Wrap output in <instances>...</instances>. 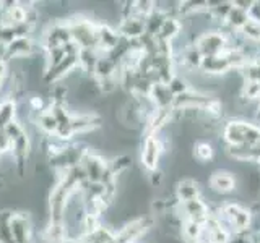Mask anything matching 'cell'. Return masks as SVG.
I'll return each mask as SVG.
<instances>
[{"label":"cell","mask_w":260,"mask_h":243,"mask_svg":"<svg viewBox=\"0 0 260 243\" xmlns=\"http://www.w3.org/2000/svg\"><path fill=\"white\" fill-rule=\"evenodd\" d=\"M221 140L226 148L260 144V125L246 118H230L221 128Z\"/></svg>","instance_id":"cell-1"},{"label":"cell","mask_w":260,"mask_h":243,"mask_svg":"<svg viewBox=\"0 0 260 243\" xmlns=\"http://www.w3.org/2000/svg\"><path fill=\"white\" fill-rule=\"evenodd\" d=\"M72 34V43L78 49H96L98 51V23L86 16L75 15L67 20Z\"/></svg>","instance_id":"cell-2"},{"label":"cell","mask_w":260,"mask_h":243,"mask_svg":"<svg viewBox=\"0 0 260 243\" xmlns=\"http://www.w3.org/2000/svg\"><path fill=\"white\" fill-rule=\"evenodd\" d=\"M192 44L197 47V51L202 54V57H213L224 51H228L231 46V36L221 29H205L199 32Z\"/></svg>","instance_id":"cell-3"},{"label":"cell","mask_w":260,"mask_h":243,"mask_svg":"<svg viewBox=\"0 0 260 243\" xmlns=\"http://www.w3.org/2000/svg\"><path fill=\"white\" fill-rule=\"evenodd\" d=\"M165 152V143L159 135H145L140 149V164L146 172H154L159 169V160Z\"/></svg>","instance_id":"cell-4"},{"label":"cell","mask_w":260,"mask_h":243,"mask_svg":"<svg viewBox=\"0 0 260 243\" xmlns=\"http://www.w3.org/2000/svg\"><path fill=\"white\" fill-rule=\"evenodd\" d=\"M153 227L151 216H140L132 221L124 224L120 229L114 233V241L116 243H137L143 235Z\"/></svg>","instance_id":"cell-5"},{"label":"cell","mask_w":260,"mask_h":243,"mask_svg":"<svg viewBox=\"0 0 260 243\" xmlns=\"http://www.w3.org/2000/svg\"><path fill=\"white\" fill-rule=\"evenodd\" d=\"M69 44H72V34L67 26V21L52 23L51 26L44 31L43 40H41V49H43L44 52H49V51H54V49H62Z\"/></svg>","instance_id":"cell-6"},{"label":"cell","mask_w":260,"mask_h":243,"mask_svg":"<svg viewBox=\"0 0 260 243\" xmlns=\"http://www.w3.org/2000/svg\"><path fill=\"white\" fill-rule=\"evenodd\" d=\"M77 68H78V49H73L60 63H57L52 68L44 70V81L47 85L62 83V79L67 75H70L72 71H75Z\"/></svg>","instance_id":"cell-7"},{"label":"cell","mask_w":260,"mask_h":243,"mask_svg":"<svg viewBox=\"0 0 260 243\" xmlns=\"http://www.w3.org/2000/svg\"><path fill=\"white\" fill-rule=\"evenodd\" d=\"M208 186L215 194H230L238 188V178L230 170H215L208 178Z\"/></svg>","instance_id":"cell-8"},{"label":"cell","mask_w":260,"mask_h":243,"mask_svg":"<svg viewBox=\"0 0 260 243\" xmlns=\"http://www.w3.org/2000/svg\"><path fill=\"white\" fill-rule=\"evenodd\" d=\"M10 143H12L10 152H12V157L15 160V167H16V170H18V174L23 175L24 169H26V164H28L29 151H31V140H29L28 133L24 132L18 138L12 140Z\"/></svg>","instance_id":"cell-9"},{"label":"cell","mask_w":260,"mask_h":243,"mask_svg":"<svg viewBox=\"0 0 260 243\" xmlns=\"http://www.w3.org/2000/svg\"><path fill=\"white\" fill-rule=\"evenodd\" d=\"M36 43L31 37H18L12 40L10 44H7L4 47V60H10V59H23V57H31L36 52Z\"/></svg>","instance_id":"cell-10"},{"label":"cell","mask_w":260,"mask_h":243,"mask_svg":"<svg viewBox=\"0 0 260 243\" xmlns=\"http://www.w3.org/2000/svg\"><path fill=\"white\" fill-rule=\"evenodd\" d=\"M10 230L15 243H32V229L29 217L23 213H13Z\"/></svg>","instance_id":"cell-11"},{"label":"cell","mask_w":260,"mask_h":243,"mask_svg":"<svg viewBox=\"0 0 260 243\" xmlns=\"http://www.w3.org/2000/svg\"><path fill=\"white\" fill-rule=\"evenodd\" d=\"M116 29L120 37L127 40H138L142 36H145V20L130 15L127 18H120Z\"/></svg>","instance_id":"cell-12"},{"label":"cell","mask_w":260,"mask_h":243,"mask_svg":"<svg viewBox=\"0 0 260 243\" xmlns=\"http://www.w3.org/2000/svg\"><path fill=\"white\" fill-rule=\"evenodd\" d=\"M120 39L122 37L119 36L116 28H112L106 23H98V51L103 55L114 51L120 43Z\"/></svg>","instance_id":"cell-13"},{"label":"cell","mask_w":260,"mask_h":243,"mask_svg":"<svg viewBox=\"0 0 260 243\" xmlns=\"http://www.w3.org/2000/svg\"><path fill=\"white\" fill-rule=\"evenodd\" d=\"M182 36V21L176 15H168L165 21H162L161 28L156 34V39L161 43L173 44L177 37Z\"/></svg>","instance_id":"cell-14"},{"label":"cell","mask_w":260,"mask_h":243,"mask_svg":"<svg viewBox=\"0 0 260 243\" xmlns=\"http://www.w3.org/2000/svg\"><path fill=\"white\" fill-rule=\"evenodd\" d=\"M174 196L177 202H185V201H190L195 198H202V188H200V183L195 180V178H181L177 183H176V188H174Z\"/></svg>","instance_id":"cell-15"},{"label":"cell","mask_w":260,"mask_h":243,"mask_svg":"<svg viewBox=\"0 0 260 243\" xmlns=\"http://www.w3.org/2000/svg\"><path fill=\"white\" fill-rule=\"evenodd\" d=\"M101 125L103 118L96 115V113H78V115H72L70 118V128L73 135L93 132V130L100 128Z\"/></svg>","instance_id":"cell-16"},{"label":"cell","mask_w":260,"mask_h":243,"mask_svg":"<svg viewBox=\"0 0 260 243\" xmlns=\"http://www.w3.org/2000/svg\"><path fill=\"white\" fill-rule=\"evenodd\" d=\"M103 54L96 49H78V70L86 76L93 78L96 63Z\"/></svg>","instance_id":"cell-17"},{"label":"cell","mask_w":260,"mask_h":243,"mask_svg":"<svg viewBox=\"0 0 260 243\" xmlns=\"http://www.w3.org/2000/svg\"><path fill=\"white\" fill-rule=\"evenodd\" d=\"M117 75H119V65L114 63L108 55H101L100 60H98V63H96L93 79L103 81V79H108V78L117 76Z\"/></svg>","instance_id":"cell-18"},{"label":"cell","mask_w":260,"mask_h":243,"mask_svg":"<svg viewBox=\"0 0 260 243\" xmlns=\"http://www.w3.org/2000/svg\"><path fill=\"white\" fill-rule=\"evenodd\" d=\"M16 109L18 105L15 97H5L4 101H0V132H5V128L16 120Z\"/></svg>","instance_id":"cell-19"},{"label":"cell","mask_w":260,"mask_h":243,"mask_svg":"<svg viewBox=\"0 0 260 243\" xmlns=\"http://www.w3.org/2000/svg\"><path fill=\"white\" fill-rule=\"evenodd\" d=\"M35 122H36L38 128L43 133H46L49 136H55L57 128H59V124H57V120L51 113V110H49V107L46 110H43V112L36 113V120Z\"/></svg>","instance_id":"cell-20"},{"label":"cell","mask_w":260,"mask_h":243,"mask_svg":"<svg viewBox=\"0 0 260 243\" xmlns=\"http://www.w3.org/2000/svg\"><path fill=\"white\" fill-rule=\"evenodd\" d=\"M193 157L200 164H208L215 157V148L208 141H197L193 144Z\"/></svg>","instance_id":"cell-21"},{"label":"cell","mask_w":260,"mask_h":243,"mask_svg":"<svg viewBox=\"0 0 260 243\" xmlns=\"http://www.w3.org/2000/svg\"><path fill=\"white\" fill-rule=\"evenodd\" d=\"M13 213L8 209L0 211V243H15L10 230V221Z\"/></svg>","instance_id":"cell-22"},{"label":"cell","mask_w":260,"mask_h":243,"mask_svg":"<svg viewBox=\"0 0 260 243\" xmlns=\"http://www.w3.org/2000/svg\"><path fill=\"white\" fill-rule=\"evenodd\" d=\"M65 99H67V86L63 83L54 85L51 91V102L49 104H65Z\"/></svg>","instance_id":"cell-23"},{"label":"cell","mask_w":260,"mask_h":243,"mask_svg":"<svg viewBox=\"0 0 260 243\" xmlns=\"http://www.w3.org/2000/svg\"><path fill=\"white\" fill-rule=\"evenodd\" d=\"M7 73H8V62L4 60L2 57H0V91H2V88L5 85Z\"/></svg>","instance_id":"cell-24"},{"label":"cell","mask_w":260,"mask_h":243,"mask_svg":"<svg viewBox=\"0 0 260 243\" xmlns=\"http://www.w3.org/2000/svg\"><path fill=\"white\" fill-rule=\"evenodd\" d=\"M254 120H255L257 125H260V101L257 102V109L254 112Z\"/></svg>","instance_id":"cell-25"},{"label":"cell","mask_w":260,"mask_h":243,"mask_svg":"<svg viewBox=\"0 0 260 243\" xmlns=\"http://www.w3.org/2000/svg\"><path fill=\"white\" fill-rule=\"evenodd\" d=\"M199 243H207V241H203V240H202V241H199Z\"/></svg>","instance_id":"cell-26"}]
</instances>
